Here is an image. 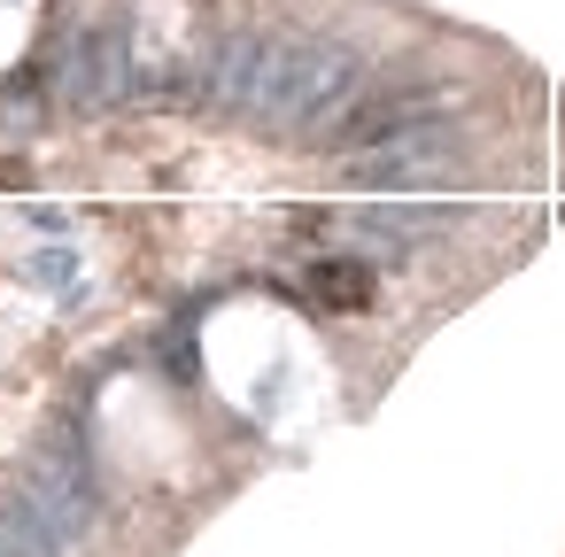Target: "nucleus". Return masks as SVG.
I'll return each instance as SVG.
<instances>
[{
    "label": "nucleus",
    "mask_w": 565,
    "mask_h": 557,
    "mask_svg": "<svg viewBox=\"0 0 565 557\" xmlns=\"http://www.w3.org/2000/svg\"><path fill=\"white\" fill-rule=\"evenodd\" d=\"M310 294L333 302V310H364V302H372V271L349 264V256H341V264H318V271H310Z\"/></svg>",
    "instance_id": "nucleus-2"
},
{
    "label": "nucleus",
    "mask_w": 565,
    "mask_h": 557,
    "mask_svg": "<svg viewBox=\"0 0 565 557\" xmlns=\"http://www.w3.org/2000/svg\"><path fill=\"white\" fill-rule=\"evenodd\" d=\"M457 94L441 86V78H411V86H387V94H364L333 132H326V148H387V140H418V125L434 117V109H449Z\"/></svg>",
    "instance_id": "nucleus-1"
}]
</instances>
